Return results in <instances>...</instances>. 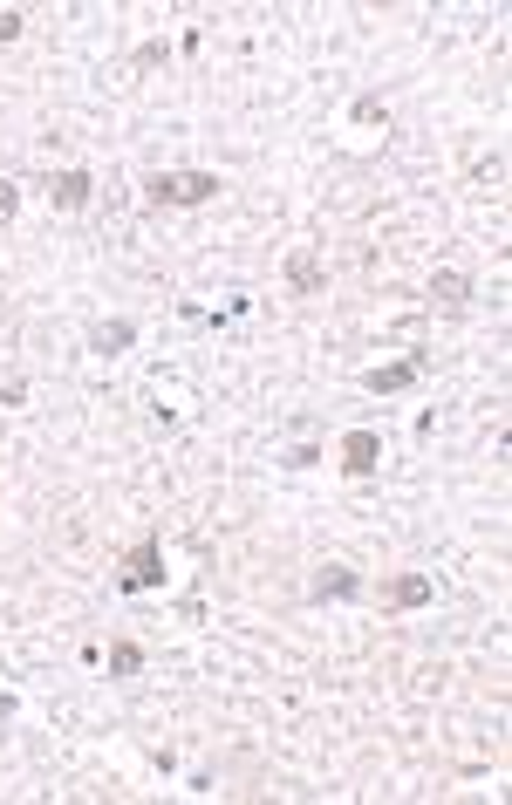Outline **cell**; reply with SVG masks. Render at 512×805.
I'll return each mask as SVG.
<instances>
[{"instance_id":"1","label":"cell","mask_w":512,"mask_h":805,"mask_svg":"<svg viewBox=\"0 0 512 805\" xmlns=\"http://www.w3.org/2000/svg\"><path fill=\"white\" fill-rule=\"evenodd\" d=\"M151 205H212L219 198V178L212 171H158L151 185H144Z\"/></svg>"},{"instance_id":"2","label":"cell","mask_w":512,"mask_h":805,"mask_svg":"<svg viewBox=\"0 0 512 805\" xmlns=\"http://www.w3.org/2000/svg\"><path fill=\"white\" fill-rule=\"evenodd\" d=\"M117 587H123V594H144V587H164V539H137V546H130V560H123Z\"/></svg>"},{"instance_id":"3","label":"cell","mask_w":512,"mask_h":805,"mask_svg":"<svg viewBox=\"0 0 512 805\" xmlns=\"http://www.w3.org/2000/svg\"><path fill=\"white\" fill-rule=\"evenodd\" d=\"M424 369H431V355L417 348V355H403V362H383V369H369V376H362V389H369V396H396V389L417 383Z\"/></svg>"},{"instance_id":"4","label":"cell","mask_w":512,"mask_h":805,"mask_svg":"<svg viewBox=\"0 0 512 805\" xmlns=\"http://www.w3.org/2000/svg\"><path fill=\"white\" fill-rule=\"evenodd\" d=\"M376 464H383V437H376V430H349V437H342V471H349V478H369Z\"/></svg>"},{"instance_id":"5","label":"cell","mask_w":512,"mask_h":805,"mask_svg":"<svg viewBox=\"0 0 512 805\" xmlns=\"http://www.w3.org/2000/svg\"><path fill=\"white\" fill-rule=\"evenodd\" d=\"M89 192H96V178H89V171H55V178H48V198H55L62 212H82Z\"/></svg>"},{"instance_id":"6","label":"cell","mask_w":512,"mask_h":805,"mask_svg":"<svg viewBox=\"0 0 512 805\" xmlns=\"http://www.w3.org/2000/svg\"><path fill=\"white\" fill-rule=\"evenodd\" d=\"M308 594H315V601H349V594H362V580H355L349 567H321Z\"/></svg>"},{"instance_id":"7","label":"cell","mask_w":512,"mask_h":805,"mask_svg":"<svg viewBox=\"0 0 512 805\" xmlns=\"http://www.w3.org/2000/svg\"><path fill=\"white\" fill-rule=\"evenodd\" d=\"M437 587H431V574H396L390 580V608H424Z\"/></svg>"},{"instance_id":"8","label":"cell","mask_w":512,"mask_h":805,"mask_svg":"<svg viewBox=\"0 0 512 805\" xmlns=\"http://www.w3.org/2000/svg\"><path fill=\"white\" fill-rule=\"evenodd\" d=\"M287 287H294V294H315V287H321V260H315V253H294V260H287Z\"/></svg>"},{"instance_id":"9","label":"cell","mask_w":512,"mask_h":805,"mask_svg":"<svg viewBox=\"0 0 512 805\" xmlns=\"http://www.w3.org/2000/svg\"><path fill=\"white\" fill-rule=\"evenodd\" d=\"M431 301L465 307V301H472V280H465V273H437V280H431Z\"/></svg>"},{"instance_id":"10","label":"cell","mask_w":512,"mask_h":805,"mask_svg":"<svg viewBox=\"0 0 512 805\" xmlns=\"http://www.w3.org/2000/svg\"><path fill=\"white\" fill-rule=\"evenodd\" d=\"M137 342V328H130V321H110V328H96V348H103V355H117V348H130Z\"/></svg>"},{"instance_id":"11","label":"cell","mask_w":512,"mask_h":805,"mask_svg":"<svg viewBox=\"0 0 512 805\" xmlns=\"http://www.w3.org/2000/svg\"><path fill=\"white\" fill-rule=\"evenodd\" d=\"M110 669H117V676H137V669H144V649H137V642H117V649H110Z\"/></svg>"},{"instance_id":"12","label":"cell","mask_w":512,"mask_h":805,"mask_svg":"<svg viewBox=\"0 0 512 805\" xmlns=\"http://www.w3.org/2000/svg\"><path fill=\"white\" fill-rule=\"evenodd\" d=\"M21 35V14H14V7H0V41H14Z\"/></svg>"},{"instance_id":"13","label":"cell","mask_w":512,"mask_h":805,"mask_svg":"<svg viewBox=\"0 0 512 805\" xmlns=\"http://www.w3.org/2000/svg\"><path fill=\"white\" fill-rule=\"evenodd\" d=\"M14 205H21V192H14V185H0V226L14 219Z\"/></svg>"},{"instance_id":"14","label":"cell","mask_w":512,"mask_h":805,"mask_svg":"<svg viewBox=\"0 0 512 805\" xmlns=\"http://www.w3.org/2000/svg\"><path fill=\"white\" fill-rule=\"evenodd\" d=\"M7 717H14V696H7V690H0V724H7Z\"/></svg>"}]
</instances>
